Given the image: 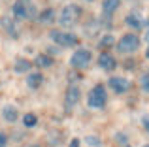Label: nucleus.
<instances>
[{"label": "nucleus", "mask_w": 149, "mask_h": 147, "mask_svg": "<svg viewBox=\"0 0 149 147\" xmlns=\"http://www.w3.org/2000/svg\"><path fill=\"white\" fill-rule=\"evenodd\" d=\"M79 15H81L79 6L68 4V6L62 8L61 15H58V23H61V26H74L77 23V19H79Z\"/></svg>", "instance_id": "1"}, {"label": "nucleus", "mask_w": 149, "mask_h": 147, "mask_svg": "<svg viewBox=\"0 0 149 147\" xmlns=\"http://www.w3.org/2000/svg\"><path fill=\"white\" fill-rule=\"evenodd\" d=\"M106 100H108V94H106L104 85L93 87L91 92H89V96H87V104H89V107H93V110H102V107L106 106Z\"/></svg>", "instance_id": "2"}, {"label": "nucleus", "mask_w": 149, "mask_h": 147, "mask_svg": "<svg viewBox=\"0 0 149 147\" xmlns=\"http://www.w3.org/2000/svg\"><path fill=\"white\" fill-rule=\"evenodd\" d=\"M51 40L55 42L57 45H61V47H74V45L79 44V40H77L76 34L72 32H62V30H51Z\"/></svg>", "instance_id": "3"}, {"label": "nucleus", "mask_w": 149, "mask_h": 147, "mask_svg": "<svg viewBox=\"0 0 149 147\" xmlns=\"http://www.w3.org/2000/svg\"><path fill=\"white\" fill-rule=\"evenodd\" d=\"M117 49L119 53H134L140 49V38L136 34H125L119 42H117Z\"/></svg>", "instance_id": "4"}, {"label": "nucleus", "mask_w": 149, "mask_h": 147, "mask_svg": "<svg viewBox=\"0 0 149 147\" xmlns=\"http://www.w3.org/2000/svg\"><path fill=\"white\" fill-rule=\"evenodd\" d=\"M13 15L15 19H30L34 17V13H36V10H34V6L29 2V0H17V2L13 4Z\"/></svg>", "instance_id": "5"}, {"label": "nucleus", "mask_w": 149, "mask_h": 147, "mask_svg": "<svg viewBox=\"0 0 149 147\" xmlns=\"http://www.w3.org/2000/svg\"><path fill=\"white\" fill-rule=\"evenodd\" d=\"M91 59H93V55L89 49H77L72 55V59H70V64H72V68L81 70V68H87L91 64Z\"/></svg>", "instance_id": "6"}, {"label": "nucleus", "mask_w": 149, "mask_h": 147, "mask_svg": "<svg viewBox=\"0 0 149 147\" xmlns=\"http://www.w3.org/2000/svg\"><path fill=\"white\" fill-rule=\"evenodd\" d=\"M109 89H111L113 92H117V94H123V92H127L128 89H130V83H128V79H125V77H109Z\"/></svg>", "instance_id": "7"}, {"label": "nucleus", "mask_w": 149, "mask_h": 147, "mask_svg": "<svg viewBox=\"0 0 149 147\" xmlns=\"http://www.w3.org/2000/svg\"><path fill=\"white\" fill-rule=\"evenodd\" d=\"M79 96H81V92H79V89H77L76 85L68 87V91H66V98H64V102H66V110H72V107L76 106L77 102H79Z\"/></svg>", "instance_id": "8"}, {"label": "nucleus", "mask_w": 149, "mask_h": 147, "mask_svg": "<svg viewBox=\"0 0 149 147\" xmlns=\"http://www.w3.org/2000/svg\"><path fill=\"white\" fill-rule=\"evenodd\" d=\"M98 66L102 68V70H106V72H111L113 68L117 66L115 57L109 55V53H102V55L98 57Z\"/></svg>", "instance_id": "9"}, {"label": "nucleus", "mask_w": 149, "mask_h": 147, "mask_svg": "<svg viewBox=\"0 0 149 147\" xmlns=\"http://www.w3.org/2000/svg\"><path fill=\"white\" fill-rule=\"evenodd\" d=\"M125 23H127L130 28H134V30H138V28H142V26H143V19H142V15L136 13V11L128 13V15H127V19H125Z\"/></svg>", "instance_id": "10"}, {"label": "nucleus", "mask_w": 149, "mask_h": 147, "mask_svg": "<svg viewBox=\"0 0 149 147\" xmlns=\"http://www.w3.org/2000/svg\"><path fill=\"white\" fill-rule=\"evenodd\" d=\"M2 115H4V119H6V121L13 123V121H17L19 111H17V107H15V106L8 104V106H4V107H2Z\"/></svg>", "instance_id": "11"}, {"label": "nucleus", "mask_w": 149, "mask_h": 147, "mask_svg": "<svg viewBox=\"0 0 149 147\" xmlns=\"http://www.w3.org/2000/svg\"><path fill=\"white\" fill-rule=\"evenodd\" d=\"M2 26L10 32V36L11 38H17L19 36V30H17V26H15V21L11 17H2Z\"/></svg>", "instance_id": "12"}, {"label": "nucleus", "mask_w": 149, "mask_h": 147, "mask_svg": "<svg viewBox=\"0 0 149 147\" xmlns=\"http://www.w3.org/2000/svg\"><path fill=\"white\" fill-rule=\"evenodd\" d=\"M42 83H44V76H42L40 72H32L29 77H26V85H29L30 89H38Z\"/></svg>", "instance_id": "13"}, {"label": "nucleus", "mask_w": 149, "mask_h": 147, "mask_svg": "<svg viewBox=\"0 0 149 147\" xmlns=\"http://www.w3.org/2000/svg\"><path fill=\"white\" fill-rule=\"evenodd\" d=\"M117 8H119V0H104L102 2V11L108 15H111L113 11H117Z\"/></svg>", "instance_id": "14"}, {"label": "nucleus", "mask_w": 149, "mask_h": 147, "mask_svg": "<svg viewBox=\"0 0 149 147\" xmlns=\"http://www.w3.org/2000/svg\"><path fill=\"white\" fill-rule=\"evenodd\" d=\"M30 66H32V64H30L26 59H17L13 68H15V72H17V74H25V72L30 70Z\"/></svg>", "instance_id": "15"}, {"label": "nucleus", "mask_w": 149, "mask_h": 147, "mask_svg": "<svg viewBox=\"0 0 149 147\" xmlns=\"http://www.w3.org/2000/svg\"><path fill=\"white\" fill-rule=\"evenodd\" d=\"M38 19H40V23H44V25H49V23L55 21V11L51 10V8H49V10H44Z\"/></svg>", "instance_id": "16"}, {"label": "nucleus", "mask_w": 149, "mask_h": 147, "mask_svg": "<svg viewBox=\"0 0 149 147\" xmlns=\"http://www.w3.org/2000/svg\"><path fill=\"white\" fill-rule=\"evenodd\" d=\"M36 123H38V117H36L34 113H26L25 117H23V125H25V126H29V128L36 126Z\"/></svg>", "instance_id": "17"}, {"label": "nucleus", "mask_w": 149, "mask_h": 147, "mask_svg": "<svg viewBox=\"0 0 149 147\" xmlns=\"http://www.w3.org/2000/svg\"><path fill=\"white\" fill-rule=\"evenodd\" d=\"M36 64L38 66H42V68H47V66H51L53 64V59L51 57H47V55H40L36 59Z\"/></svg>", "instance_id": "18"}, {"label": "nucleus", "mask_w": 149, "mask_h": 147, "mask_svg": "<svg viewBox=\"0 0 149 147\" xmlns=\"http://www.w3.org/2000/svg\"><path fill=\"white\" fill-rule=\"evenodd\" d=\"M113 42H115V40H113V36H109V34H108V36H104L100 40V47H109Z\"/></svg>", "instance_id": "19"}, {"label": "nucleus", "mask_w": 149, "mask_h": 147, "mask_svg": "<svg viewBox=\"0 0 149 147\" xmlns=\"http://www.w3.org/2000/svg\"><path fill=\"white\" fill-rule=\"evenodd\" d=\"M142 89H143L146 92H149V74L142 77Z\"/></svg>", "instance_id": "20"}, {"label": "nucleus", "mask_w": 149, "mask_h": 147, "mask_svg": "<svg viewBox=\"0 0 149 147\" xmlns=\"http://www.w3.org/2000/svg\"><path fill=\"white\" fill-rule=\"evenodd\" d=\"M87 144L89 145H100V140H98V138H95V136H89L87 138Z\"/></svg>", "instance_id": "21"}, {"label": "nucleus", "mask_w": 149, "mask_h": 147, "mask_svg": "<svg viewBox=\"0 0 149 147\" xmlns=\"http://www.w3.org/2000/svg\"><path fill=\"white\" fill-rule=\"evenodd\" d=\"M142 125H143V128L149 132V115H143L142 117Z\"/></svg>", "instance_id": "22"}, {"label": "nucleus", "mask_w": 149, "mask_h": 147, "mask_svg": "<svg viewBox=\"0 0 149 147\" xmlns=\"http://www.w3.org/2000/svg\"><path fill=\"white\" fill-rule=\"evenodd\" d=\"M6 144H8L6 134H2V132H0V147H6Z\"/></svg>", "instance_id": "23"}, {"label": "nucleus", "mask_w": 149, "mask_h": 147, "mask_svg": "<svg viewBox=\"0 0 149 147\" xmlns=\"http://www.w3.org/2000/svg\"><path fill=\"white\" fill-rule=\"evenodd\" d=\"M70 147H79V140H77V138H74V140L70 141Z\"/></svg>", "instance_id": "24"}, {"label": "nucleus", "mask_w": 149, "mask_h": 147, "mask_svg": "<svg viewBox=\"0 0 149 147\" xmlns=\"http://www.w3.org/2000/svg\"><path fill=\"white\" fill-rule=\"evenodd\" d=\"M146 42H149V26H147V30H146Z\"/></svg>", "instance_id": "25"}, {"label": "nucleus", "mask_w": 149, "mask_h": 147, "mask_svg": "<svg viewBox=\"0 0 149 147\" xmlns=\"http://www.w3.org/2000/svg\"><path fill=\"white\" fill-rule=\"evenodd\" d=\"M26 147H40V145H26Z\"/></svg>", "instance_id": "26"}, {"label": "nucleus", "mask_w": 149, "mask_h": 147, "mask_svg": "<svg viewBox=\"0 0 149 147\" xmlns=\"http://www.w3.org/2000/svg\"><path fill=\"white\" fill-rule=\"evenodd\" d=\"M143 147H149V144H147V145H143Z\"/></svg>", "instance_id": "27"}, {"label": "nucleus", "mask_w": 149, "mask_h": 147, "mask_svg": "<svg viewBox=\"0 0 149 147\" xmlns=\"http://www.w3.org/2000/svg\"><path fill=\"white\" fill-rule=\"evenodd\" d=\"M147 57H149V51H147Z\"/></svg>", "instance_id": "28"}, {"label": "nucleus", "mask_w": 149, "mask_h": 147, "mask_svg": "<svg viewBox=\"0 0 149 147\" xmlns=\"http://www.w3.org/2000/svg\"><path fill=\"white\" fill-rule=\"evenodd\" d=\"M89 2H91V0H89Z\"/></svg>", "instance_id": "29"}, {"label": "nucleus", "mask_w": 149, "mask_h": 147, "mask_svg": "<svg viewBox=\"0 0 149 147\" xmlns=\"http://www.w3.org/2000/svg\"><path fill=\"white\" fill-rule=\"evenodd\" d=\"M147 26H149V25H147Z\"/></svg>", "instance_id": "30"}]
</instances>
